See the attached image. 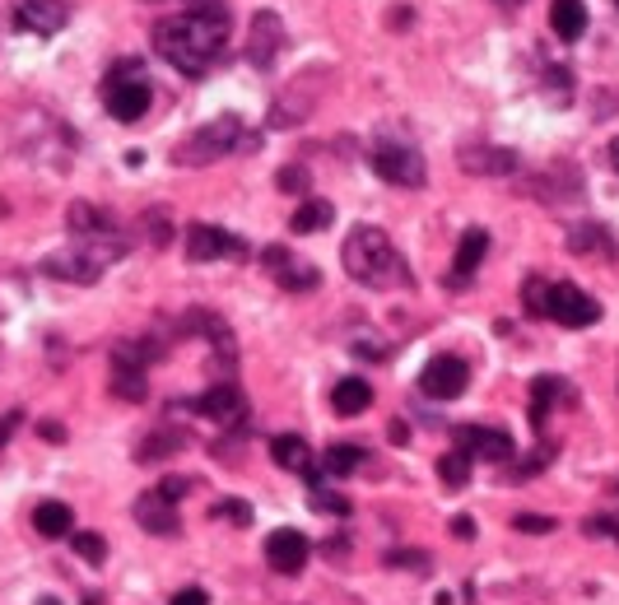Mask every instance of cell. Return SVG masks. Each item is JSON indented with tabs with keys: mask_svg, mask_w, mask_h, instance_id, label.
Masks as SVG:
<instances>
[{
	"mask_svg": "<svg viewBox=\"0 0 619 605\" xmlns=\"http://www.w3.org/2000/svg\"><path fill=\"white\" fill-rule=\"evenodd\" d=\"M308 103H312V75H303V80H298V103H275V108H270V126H275V131H284V126H298V121L308 117Z\"/></svg>",
	"mask_w": 619,
	"mask_h": 605,
	"instance_id": "d4e9b609",
	"label": "cell"
},
{
	"mask_svg": "<svg viewBox=\"0 0 619 605\" xmlns=\"http://www.w3.org/2000/svg\"><path fill=\"white\" fill-rule=\"evenodd\" d=\"M210 517H229V522H252V508H247V503H238V498H224V503H215V508H210Z\"/></svg>",
	"mask_w": 619,
	"mask_h": 605,
	"instance_id": "e575fe53",
	"label": "cell"
},
{
	"mask_svg": "<svg viewBox=\"0 0 619 605\" xmlns=\"http://www.w3.org/2000/svg\"><path fill=\"white\" fill-rule=\"evenodd\" d=\"M564 396V377H536V387H531V424L545 429V419H550V405Z\"/></svg>",
	"mask_w": 619,
	"mask_h": 605,
	"instance_id": "484cf974",
	"label": "cell"
},
{
	"mask_svg": "<svg viewBox=\"0 0 619 605\" xmlns=\"http://www.w3.org/2000/svg\"><path fill=\"white\" fill-rule=\"evenodd\" d=\"M112 396L117 401H145L149 382H145V363H135L126 350H112Z\"/></svg>",
	"mask_w": 619,
	"mask_h": 605,
	"instance_id": "d6986e66",
	"label": "cell"
},
{
	"mask_svg": "<svg viewBox=\"0 0 619 605\" xmlns=\"http://www.w3.org/2000/svg\"><path fill=\"white\" fill-rule=\"evenodd\" d=\"M187 256L191 261H219V256L247 261V242L233 238V233L219 229V224H191L187 229Z\"/></svg>",
	"mask_w": 619,
	"mask_h": 605,
	"instance_id": "7c38bea8",
	"label": "cell"
},
{
	"mask_svg": "<svg viewBox=\"0 0 619 605\" xmlns=\"http://www.w3.org/2000/svg\"><path fill=\"white\" fill-rule=\"evenodd\" d=\"M308 508L312 512H326V517H350L354 503L345 494H336V489H322V484H317V489L308 494Z\"/></svg>",
	"mask_w": 619,
	"mask_h": 605,
	"instance_id": "4dcf8cb0",
	"label": "cell"
},
{
	"mask_svg": "<svg viewBox=\"0 0 619 605\" xmlns=\"http://www.w3.org/2000/svg\"><path fill=\"white\" fill-rule=\"evenodd\" d=\"M261 261L270 266L275 284L294 289V294H308V289H317V280H322V270L308 266V261H298L289 247H266V252H261Z\"/></svg>",
	"mask_w": 619,
	"mask_h": 605,
	"instance_id": "9a60e30c",
	"label": "cell"
},
{
	"mask_svg": "<svg viewBox=\"0 0 619 605\" xmlns=\"http://www.w3.org/2000/svg\"><path fill=\"white\" fill-rule=\"evenodd\" d=\"M461 168L475 177H508L517 173V154L498 145H466L461 149Z\"/></svg>",
	"mask_w": 619,
	"mask_h": 605,
	"instance_id": "ac0fdd59",
	"label": "cell"
},
{
	"mask_svg": "<svg viewBox=\"0 0 619 605\" xmlns=\"http://www.w3.org/2000/svg\"><path fill=\"white\" fill-rule=\"evenodd\" d=\"M494 5H508V10H512V5H522V0H494Z\"/></svg>",
	"mask_w": 619,
	"mask_h": 605,
	"instance_id": "681fc988",
	"label": "cell"
},
{
	"mask_svg": "<svg viewBox=\"0 0 619 605\" xmlns=\"http://www.w3.org/2000/svg\"><path fill=\"white\" fill-rule=\"evenodd\" d=\"M70 233H75V242H70L66 252H52L42 261V270H47L52 280L94 284V280H103V270H108L112 261H122L126 247H131V238L112 224V215H103V210H94V205H84V201L70 205Z\"/></svg>",
	"mask_w": 619,
	"mask_h": 605,
	"instance_id": "7a4b0ae2",
	"label": "cell"
},
{
	"mask_svg": "<svg viewBox=\"0 0 619 605\" xmlns=\"http://www.w3.org/2000/svg\"><path fill=\"white\" fill-rule=\"evenodd\" d=\"M522 308H526V317H550V284L540 280V275H531L522 284Z\"/></svg>",
	"mask_w": 619,
	"mask_h": 605,
	"instance_id": "f546056e",
	"label": "cell"
},
{
	"mask_svg": "<svg viewBox=\"0 0 619 605\" xmlns=\"http://www.w3.org/2000/svg\"><path fill=\"white\" fill-rule=\"evenodd\" d=\"M33 531L47 540H61L75 531V512H70V503H56V498H47V503H38L33 508Z\"/></svg>",
	"mask_w": 619,
	"mask_h": 605,
	"instance_id": "7402d4cb",
	"label": "cell"
},
{
	"mask_svg": "<svg viewBox=\"0 0 619 605\" xmlns=\"http://www.w3.org/2000/svg\"><path fill=\"white\" fill-rule=\"evenodd\" d=\"M517 531H526V536H550L554 531V517H540V512H522V517H517Z\"/></svg>",
	"mask_w": 619,
	"mask_h": 605,
	"instance_id": "8d00e7d4",
	"label": "cell"
},
{
	"mask_svg": "<svg viewBox=\"0 0 619 605\" xmlns=\"http://www.w3.org/2000/svg\"><path fill=\"white\" fill-rule=\"evenodd\" d=\"M70 545L80 554L84 564H103L108 559V540L98 536V531H70Z\"/></svg>",
	"mask_w": 619,
	"mask_h": 605,
	"instance_id": "1f68e13d",
	"label": "cell"
},
{
	"mask_svg": "<svg viewBox=\"0 0 619 605\" xmlns=\"http://www.w3.org/2000/svg\"><path fill=\"white\" fill-rule=\"evenodd\" d=\"M550 322L582 331V326L601 322V303L592 294H582L578 284H550Z\"/></svg>",
	"mask_w": 619,
	"mask_h": 605,
	"instance_id": "52a82bcc",
	"label": "cell"
},
{
	"mask_svg": "<svg viewBox=\"0 0 619 605\" xmlns=\"http://www.w3.org/2000/svg\"><path fill=\"white\" fill-rule=\"evenodd\" d=\"M19 419H24V415H0V447H5V438L19 429Z\"/></svg>",
	"mask_w": 619,
	"mask_h": 605,
	"instance_id": "f6af8a7d",
	"label": "cell"
},
{
	"mask_svg": "<svg viewBox=\"0 0 619 605\" xmlns=\"http://www.w3.org/2000/svg\"><path fill=\"white\" fill-rule=\"evenodd\" d=\"M452 438H457V452H466V457L512 461V452H517L512 433L508 429H489V424H457V429H452Z\"/></svg>",
	"mask_w": 619,
	"mask_h": 605,
	"instance_id": "9c48e42d",
	"label": "cell"
},
{
	"mask_svg": "<svg viewBox=\"0 0 619 605\" xmlns=\"http://www.w3.org/2000/svg\"><path fill=\"white\" fill-rule=\"evenodd\" d=\"M452 536H457V540H471L475 536V517H452Z\"/></svg>",
	"mask_w": 619,
	"mask_h": 605,
	"instance_id": "ee69618b",
	"label": "cell"
},
{
	"mask_svg": "<svg viewBox=\"0 0 619 605\" xmlns=\"http://www.w3.org/2000/svg\"><path fill=\"white\" fill-rule=\"evenodd\" d=\"M368 163H373V173L382 177V182H391V187H424V177H429L424 154H419L415 145H405V140H377Z\"/></svg>",
	"mask_w": 619,
	"mask_h": 605,
	"instance_id": "8992f818",
	"label": "cell"
},
{
	"mask_svg": "<svg viewBox=\"0 0 619 605\" xmlns=\"http://www.w3.org/2000/svg\"><path fill=\"white\" fill-rule=\"evenodd\" d=\"M489 252V233L485 229H466L457 242V256H452V284H466L480 270V261H485Z\"/></svg>",
	"mask_w": 619,
	"mask_h": 605,
	"instance_id": "ffe728a7",
	"label": "cell"
},
{
	"mask_svg": "<svg viewBox=\"0 0 619 605\" xmlns=\"http://www.w3.org/2000/svg\"><path fill=\"white\" fill-rule=\"evenodd\" d=\"M135 522L145 526L149 536H177V531H182L177 503H168L159 489H145V494L135 498Z\"/></svg>",
	"mask_w": 619,
	"mask_h": 605,
	"instance_id": "2e32d148",
	"label": "cell"
},
{
	"mask_svg": "<svg viewBox=\"0 0 619 605\" xmlns=\"http://www.w3.org/2000/svg\"><path fill=\"white\" fill-rule=\"evenodd\" d=\"M331 405H336V415H364L368 405H373V387H368L364 377H340L336 387H331Z\"/></svg>",
	"mask_w": 619,
	"mask_h": 605,
	"instance_id": "603a6c76",
	"label": "cell"
},
{
	"mask_svg": "<svg viewBox=\"0 0 619 605\" xmlns=\"http://www.w3.org/2000/svg\"><path fill=\"white\" fill-rule=\"evenodd\" d=\"M587 531H592V536L619 540V517H592V522H587Z\"/></svg>",
	"mask_w": 619,
	"mask_h": 605,
	"instance_id": "ab89813d",
	"label": "cell"
},
{
	"mask_svg": "<svg viewBox=\"0 0 619 605\" xmlns=\"http://www.w3.org/2000/svg\"><path fill=\"white\" fill-rule=\"evenodd\" d=\"M615 5H619V0H615Z\"/></svg>",
	"mask_w": 619,
	"mask_h": 605,
	"instance_id": "f907efd6",
	"label": "cell"
},
{
	"mask_svg": "<svg viewBox=\"0 0 619 605\" xmlns=\"http://www.w3.org/2000/svg\"><path fill=\"white\" fill-rule=\"evenodd\" d=\"M177 447H187V433L182 429H159L154 438H145V443L135 447V461H163V457H173Z\"/></svg>",
	"mask_w": 619,
	"mask_h": 605,
	"instance_id": "4316f807",
	"label": "cell"
},
{
	"mask_svg": "<svg viewBox=\"0 0 619 605\" xmlns=\"http://www.w3.org/2000/svg\"><path fill=\"white\" fill-rule=\"evenodd\" d=\"M438 475H443L447 489H461V484H471V457L452 447L447 457H438Z\"/></svg>",
	"mask_w": 619,
	"mask_h": 605,
	"instance_id": "f1b7e54d",
	"label": "cell"
},
{
	"mask_svg": "<svg viewBox=\"0 0 619 605\" xmlns=\"http://www.w3.org/2000/svg\"><path fill=\"white\" fill-rule=\"evenodd\" d=\"M610 163H615V173H619V140H610Z\"/></svg>",
	"mask_w": 619,
	"mask_h": 605,
	"instance_id": "c3c4849f",
	"label": "cell"
},
{
	"mask_svg": "<svg viewBox=\"0 0 619 605\" xmlns=\"http://www.w3.org/2000/svg\"><path fill=\"white\" fill-rule=\"evenodd\" d=\"M149 103H154V89H149L145 66L140 61H117L108 70V80H103V108L112 112V121L131 126V121H140L149 112Z\"/></svg>",
	"mask_w": 619,
	"mask_h": 605,
	"instance_id": "277c9868",
	"label": "cell"
},
{
	"mask_svg": "<svg viewBox=\"0 0 619 605\" xmlns=\"http://www.w3.org/2000/svg\"><path fill=\"white\" fill-rule=\"evenodd\" d=\"M387 564L391 568H429V554L424 550H391Z\"/></svg>",
	"mask_w": 619,
	"mask_h": 605,
	"instance_id": "74e56055",
	"label": "cell"
},
{
	"mask_svg": "<svg viewBox=\"0 0 619 605\" xmlns=\"http://www.w3.org/2000/svg\"><path fill=\"white\" fill-rule=\"evenodd\" d=\"M38 433L47 438V443H61V438H66V429H61V424H38Z\"/></svg>",
	"mask_w": 619,
	"mask_h": 605,
	"instance_id": "bcb514c9",
	"label": "cell"
},
{
	"mask_svg": "<svg viewBox=\"0 0 619 605\" xmlns=\"http://www.w3.org/2000/svg\"><path fill=\"white\" fill-rule=\"evenodd\" d=\"M466 382H471V368H466V359H457V354H438V359H429L424 373H419V391L433 396V401H457L461 391H466Z\"/></svg>",
	"mask_w": 619,
	"mask_h": 605,
	"instance_id": "ba28073f",
	"label": "cell"
},
{
	"mask_svg": "<svg viewBox=\"0 0 619 605\" xmlns=\"http://www.w3.org/2000/svg\"><path fill=\"white\" fill-rule=\"evenodd\" d=\"M70 19L66 0H14V28L33 33V38H52Z\"/></svg>",
	"mask_w": 619,
	"mask_h": 605,
	"instance_id": "8fae6325",
	"label": "cell"
},
{
	"mask_svg": "<svg viewBox=\"0 0 619 605\" xmlns=\"http://www.w3.org/2000/svg\"><path fill=\"white\" fill-rule=\"evenodd\" d=\"M308 554H312L308 536L294 531V526H280V531L266 536V564L275 568V573H289V578L303 573V568H308Z\"/></svg>",
	"mask_w": 619,
	"mask_h": 605,
	"instance_id": "4fadbf2b",
	"label": "cell"
},
{
	"mask_svg": "<svg viewBox=\"0 0 619 605\" xmlns=\"http://www.w3.org/2000/svg\"><path fill=\"white\" fill-rule=\"evenodd\" d=\"M364 447H354V443H331L326 447V457H322V471H331V475H354L359 466H364Z\"/></svg>",
	"mask_w": 619,
	"mask_h": 605,
	"instance_id": "83f0119b",
	"label": "cell"
},
{
	"mask_svg": "<svg viewBox=\"0 0 619 605\" xmlns=\"http://www.w3.org/2000/svg\"><path fill=\"white\" fill-rule=\"evenodd\" d=\"M545 466H550V447H536L526 461H517V466H512V480H526V475L545 471Z\"/></svg>",
	"mask_w": 619,
	"mask_h": 605,
	"instance_id": "d590c367",
	"label": "cell"
},
{
	"mask_svg": "<svg viewBox=\"0 0 619 605\" xmlns=\"http://www.w3.org/2000/svg\"><path fill=\"white\" fill-rule=\"evenodd\" d=\"M350 350H354V354H364V359H387V350H382V340H373V336H364V340H354Z\"/></svg>",
	"mask_w": 619,
	"mask_h": 605,
	"instance_id": "b9f144b4",
	"label": "cell"
},
{
	"mask_svg": "<svg viewBox=\"0 0 619 605\" xmlns=\"http://www.w3.org/2000/svg\"><path fill=\"white\" fill-rule=\"evenodd\" d=\"M154 47L187 80H201L205 70L219 61V52L229 47V10L219 0H205L201 10L168 14V19L154 24Z\"/></svg>",
	"mask_w": 619,
	"mask_h": 605,
	"instance_id": "6da1fadb",
	"label": "cell"
},
{
	"mask_svg": "<svg viewBox=\"0 0 619 605\" xmlns=\"http://www.w3.org/2000/svg\"><path fill=\"white\" fill-rule=\"evenodd\" d=\"M182 489H191V480H187V475H168V480L159 484V494L168 498V503H177V498H182Z\"/></svg>",
	"mask_w": 619,
	"mask_h": 605,
	"instance_id": "f35d334b",
	"label": "cell"
},
{
	"mask_svg": "<svg viewBox=\"0 0 619 605\" xmlns=\"http://www.w3.org/2000/svg\"><path fill=\"white\" fill-rule=\"evenodd\" d=\"M145 224H149V242H154V247H163V242H168V219H163L159 210H154V215H149Z\"/></svg>",
	"mask_w": 619,
	"mask_h": 605,
	"instance_id": "60d3db41",
	"label": "cell"
},
{
	"mask_svg": "<svg viewBox=\"0 0 619 605\" xmlns=\"http://www.w3.org/2000/svg\"><path fill=\"white\" fill-rule=\"evenodd\" d=\"M187 410H196V415H205V419H215V424H243V419H247V396L233 387V382H215L205 396L187 401Z\"/></svg>",
	"mask_w": 619,
	"mask_h": 605,
	"instance_id": "5bb4252c",
	"label": "cell"
},
{
	"mask_svg": "<svg viewBox=\"0 0 619 605\" xmlns=\"http://www.w3.org/2000/svg\"><path fill=\"white\" fill-rule=\"evenodd\" d=\"M606 242V233L596 229V224H587V229H573V238H568V252H592V247H601Z\"/></svg>",
	"mask_w": 619,
	"mask_h": 605,
	"instance_id": "836d02e7",
	"label": "cell"
},
{
	"mask_svg": "<svg viewBox=\"0 0 619 605\" xmlns=\"http://www.w3.org/2000/svg\"><path fill=\"white\" fill-rule=\"evenodd\" d=\"M387 438H391V443H410V429H405L401 419H396V424L387 429Z\"/></svg>",
	"mask_w": 619,
	"mask_h": 605,
	"instance_id": "7dc6e473",
	"label": "cell"
},
{
	"mask_svg": "<svg viewBox=\"0 0 619 605\" xmlns=\"http://www.w3.org/2000/svg\"><path fill=\"white\" fill-rule=\"evenodd\" d=\"M340 261L350 270V280L368 284V289H396V284H410L405 275L401 252L391 247V238L377 224H354L345 247H340Z\"/></svg>",
	"mask_w": 619,
	"mask_h": 605,
	"instance_id": "3957f363",
	"label": "cell"
},
{
	"mask_svg": "<svg viewBox=\"0 0 619 605\" xmlns=\"http://www.w3.org/2000/svg\"><path fill=\"white\" fill-rule=\"evenodd\" d=\"M336 219V210H331V201H322V196H308V201L298 205L294 210V219H289V229L294 233H317V229H326Z\"/></svg>",
	"mask_w": 619,
	"mask_h": 605,
	"instance_id": "cb8c5ba5",
	"label": "cell"
},
{
	"mask_svg": "<svg viewBox=\"0 0 619 605\" xmlns=\"http://www.w3.org/2000/svg\"><path fill=\"white\" fill-rule=\"evenodd\" d=\"M243 145H252L247 131H243V121L224 112V117L205 121L201 131H191L187 140L173 149V159L182 163V168H201V163H215V159H224V154H233V149H243Z\"/></svg>",
	"mask_w": 619,
	"mask_h": 605,
	"instance_id": "5b68a950",
	"label": "cell"
},
{
	"mask_svg": "<svg viewBox=\"0 0 619 605\" xmlns=\"http://www.w3.org/2000/svg\"><path fill=\"white\" fill-rule=\"evenodd\" d=\"M270 457L280 471H294V475H308L312 489L322 484V471H317V457H312V447L298 438V433H280V438H270Z\"/></svg>",
	"mask_w": 619,
	"mask_h": 605,
	"instance_id": "e0dca14e",
	"label": "cell"
},
{
	"mask_svg": "<svg viewBox=\"0 0 619 605\" xmlns=\"http://www.w3.org/2000/svg\"><path fill=\"white\" fill-rule=\"evenodd\" d=\"M275 187L289 191V196H308V173H303V168H280Z\"/></svg>",
	"mask_w": 619,
	"mask_h": 605,
	"instance_id": "d6a6232c",
	"label": "cell"
},
{
	"mask_svg": "<svg viewBox=\"0 0 619 605\" xmlns=\"http://www.w3.org/2000/svg\"><path fill=\"white\" fill-rule=\"evenodd\" d=\"M550 28L559 42H578L582 33H587V5H582V0H554Z\"/></svg>",
	"mask_w": 619,
	"mask_h": 605,
	"instance_id": "44dd1931",
	"label": "cell"
},
{
	"mask_svg": "<svg viewBox=\"0 0 619 605\" xmlns=\"http://www.w3.org/2000/svg\"><path fill=\"white\" fill-rule=\"evenodd\" d=\"M280 47H284V19L275 10H256L252 24H247V61L256 70H270Z\"/></svg>",
	"mask_w": 619,
	"mask_h": 605,
	"instance_id": "30bf717a",
	"label": "cell"
},
{
	"mask_svg": "<svg viewBox=\"0 0 619 605\" xmlns=\"http://www.w3.org/2000/svg\"><path fill=\"white\" fill-rule=\"evenodd\" d=\"M168 605H210V596H205L201 587H182V592H177Z\"/></svg>",
	"mask_w": 619,
	"mask_h": 605,
	"instance_id": "7bdbcfd3",
	"label": "cell"
}]
</instances>
